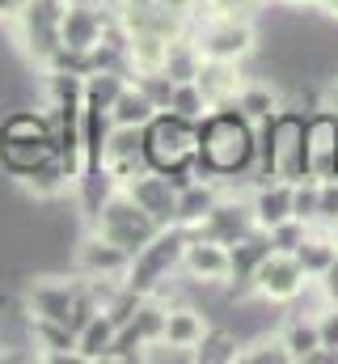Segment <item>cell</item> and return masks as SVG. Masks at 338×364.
<instances>
[{
    "instance_id": "cell-2",
    "label": "cell",
    "mask_w": 338,
    "mask_h": 364,
    "mask_svg": "<svg viewBox=\"0 0 338 364\" xmlns=\"http://www.w3.org/2000/svg\"><path fill=\"white\" fill-rule=\"evenodd\" d=\"M195 144H199V119H186L178 110H157L144 123V166L165 174L178 191L195 182Z\"/></svg>"
},
{
    "instance_id": "cell-39",
    "label": "cell",
    "mask_w": 338,
    "mask_h": 364,
    "mask_svg": "<svg viewBox=\"0 0 338 364\" xmlns=\"http://www.w3.org/2000/svg\"><path fill=\"white\" fill-rule=\"evenodd\" d=\"M322 4H326V13H330V17L338 21V0H322Z\"/></svg>"
},
{
    "instance_id": "cell-17",
    "label": "cell",
    "mask_w": 338,
    "mask_h": 364,
    "mask_svg": "<svg viewBox=\"0 0 338 364\" xmlns=\"http://www.w3.org/2000/svg\"><path fill=\"white\" fill-rule=\"evenodd\" d=\"M220 195H224V182H212V178L186 182V186L178 191L173 225H182V229H199V225H203V216L216 208V199H220Z\"/></svg>"
},
{
    "instance_id": "cell-8",
    "label": "cell",
    "mask_w": 338,
    "mask_h": 364,
    "mask_svg": "<svg viewBox=\"0 0 338 364\" xmlns=\"http://www.w3.org/2000/svg\"><path fill=\"white\" fill-rule=\"evenodd\" d=\"M190 38L203 60H224V64H241L258 51V26L250 21V13H229V9L199 21Z\"/></svg>"
},
{
    "instance_id": "cell-30",
    "label": "cell",
    "mask_w": 338,
    "mask_h": 364,
    "mask_svg": "<svg viewBox=\"0 0 338 364\" xmlns=\"http://www.w3.org/2000/svg\"><path fill=\"white\" fill-rule=\"evenodd\" d=\"M169 110H178V114H186V119H203L212 106H207V97H203V90H199L195 81H178V85H173V97H169Z\"/></svg>"
},
{
    "instance_id": "cell-40",
    "label": "cell",
    "mask_w": 338,
    "mask_h": 364,
    "mask_svg": "<svg viewBox=\"0 0 338 364\" xmlns=\"http://www.w3.org/2000/svg\"><path fill=\"white\" fill-rule=\"evenodd\" d=\"M326 229H330V237H334V246H338V220L334 225H326Z\"/></svg>"
},
{
    "instance_id": "cell-1",
    "label": "cell",
    "mask_w": 338,
    "mask_h": 364,
    "mask_svg": "<svg viewBox=\"0 0 338 364\" xmlns=\"http://www.w3.org/2000/svg\"><path fill=\"white\" fill-rule=\"evenodd\" d=\"M195 174L212 182H258V123H250L233 102L212 106L199 119V144H195Z\"/></svg>"
},
{
    "instance_id": "cell-7",
    "label": "cell",
    "mask_w": 338,
    "mask_h": 364,
    "mask_svg": "<svg viewBox=\"0 0 338 364\" xmlns=\"http://www.w3.org/2000/svg\"><path fill=\"white\" fill-rule=\"evenodd\" d=\"M64 9L68 0H26L21 13L13 17V30H17V43H21V55L38 68H47L64 38H60V26H64Z\"/></svg>"
},
{
    "instance_id": "cell-10",
    "label": "cell",
    "mask_w": 338,
    "mask_h": 364,
    "mask_svg": "<svg viewBox=\"0 0 338 364\" xmlns=\"http://www.w3.org/2000/svg\"><path fill=\"white\" fill-rule=\"evenodd\" d=\"M305 170L317 182L338 178V114L326 106L305 114Z\"/></svg>"
},
{
    "instance_id": "cell-29",
    "label": "cell",
    "mask_w": 338,
    "mask_h": 364,
    "mask_svg": "<svg viewBox=\"0 0 338 364\" xmlns=\"http://www.w3.org/2000/svg\"><path fill=\"white\" fill-rule=\"evenodd\" d=\"M317 203H322V182L317 178L292 182V216H300L305 225H317Z\"/></svg>"
},
{
    "instance_id": "cell-36",
    "label": "cell",
    "mask_w": 338,
    "mask_h": 364,
    "mask_svg": "<svg viewBox=\"0 0 338 364\" xmlns=\"http://www.w3.org/2000/svg\"><path fill=\"white\" fill-rule=\"evenodd\" d=\"M322 106H326V110H334V114H338V77H334V81H326V85H322Z\"/></svg>"
},
{
    "instance_id": "cell-4",
    "label": "cell",
    "mask_w": 338,
    "mask_h": 364,
    "mask_svg": "<svg viewBox=\"0 0 338 364\" xmlns=\"http://www.w3.org/2000/svg\"><path fill=\"white\" fill-rule=\"evenodd\" d=\"M51 153H55V136H51V114L47 110L17 106L0 119V170L9 178L30 174Z\"/></svg>"
},
{
    "instance_id": "cell-13",
    "label": "cell",
    "mask_w": 338,
    "mask_h": 364,
    "mask_svg": "<svg viewBox=\"0 0 338 364\" xmlns=\"http://www.w3.org/2000/svg\"><path fill=\"white\" fill-rule=\"evenodd\" d=\"M72 267H77V275H102V279H123V275H127V267H131V255H127L123 246L106 242L102 233L84 229V237L77 242V250H72Z\"/></svg>"
},
{
    "instance_id": "cell-38",
    "label": "cell",
    "mask_w": 338,
    "mask_h": 364,
    "mask_svg": "<svg viewBox=\"0 0 338 364\" xmlns=\"http://www.w3.org/2000/svg\"><path fill=\"white\" fill-rule=\"evenodd\" d=\"M21 4H26V0H0V21H13V17L21 13Z\"/></svg>"
},
{
    "instance_id": "cell-15",
    "label": "cell",
    "mask_w": 338,
    "mask_h": 364,
    "mask_svg": "<svg viewBox=\"0 0 338 364\" xmlns=\"http://www.w3.org/2000/svg\"><path fill=\"white\" fill-rule=\"evenodd\" d=\"M123 191L136 199V208H144L161 229L173 225V208H178V186L165 178V174H157V170H140L136 178L123 182Z\"/></svg>"
},
{
    "instance_id": "cell-6",
    "label": "cell",
    "mask_w": 338,
    "mask_h": 364,
    "mask_svg": "<svg viewBox=\"0 0 338 364\" xmlns=\"http://www.w3.org/2000/svg\"><path fill=\"white\" fill-rule=\"evenodd\" d=\"M186 237H190V229H182V225H165L136 259H131V267L123 275V284L131 288V292H140V296H153L161 284H169L173 275L182 272V250H186Z\"/></svg>"
},
{
    "instance_id": "cell-31",
    "label": "cell",
    "mask_w": 338,
    "mask_h": 364,
    "mask_svg": "<svg viewBox=\"0 0 338 364\" xmlns=\"http://www.w3.org/2000/svg\"><path fill=\"white\" fill-rule=\"evenodd\" d=\"M131 81H136L140 90L153 97V106H157V110H169V97H173V85H178V81L169 77L165 68H153V73H131Z\"/></svg>"
},
{
    "instance_id": "cell-34",
    "label": "cell",
    "mask_w": 338,
    "mask_h": 364,
    "mask_svg": "<svg viewBox=\"0 0 338 364\" xmlns=\"http://www.w3.org/2000/svg\"><path fill=\"white\" fill-rule=\"evenodd\" d=\"M338 220V178L322 182V203H317V225H334Z\"/></svg>"
},
{
    "instance_id": "cell-26",
    "label": "cell",
    "mask_w": 338,
    "mask_h": 364,
    "mask_svg": "<svg viewBox=\"0 0 338 364\" xmlns=\"http://www.w3.org/2000/svg\"><path fill=\"white\" fill-rule=\"evenodd\" d=\"M127 81H131V73H119V68H93V73L81 81L84 106H102V110H110L114 97L127 90Z\"/></svg>"
},
{
    "instance_id": "cell-20",
    "label": "cell",
    "mask_w": 338,
    "mask_h": 364,
    "mask_svg": "<svg viewBox=\"0 0 338 364\" xmlns=\"http://www.w3.org/2000/svg\"><path fill=\"white\" fill-rule=\"evenodd\" d=\"M21 186L34 195V199H60V195H68V186H77V178L68 174V166L60 161V153H51L47 161H38L30 174H21Z\"/></svg>"
},
{
    "instance_id": "cell-25",
    "label": "cell",
    "mask_w": 338,
    "mask_h": 364,
    "mask_svg": "<svg viewBox=\"0 0 338 364\" xmlns=\"http://www.w3.org/2000/svg\"><path fill=\"white\" fill-rule=\"evenodd\" d=\"M279 339H283V348H288L292 364H305L317 348H322L317 318H313V314H296V318H288V322H283V331H279Z\"/></svg>"
},
{
    "instance_id": "cell-11",
    "label": "cell",
    "mask_w": 338,
    "mask_h": 364,
    "mask_svg": "<svg viewBox=\"0 0 338 364\" xmlns=\"http://www.w3.org/2000/svg\"><path fill=\"white\" fill-rule=\"evenodd\" d=\"M182 275L190 284H199V288H224V279H229V246L190 233L186 250H182Z\"/></svg>"
},
{
    "instance_id": "cell-32",
    "label": "cell",
    "mask_w": 338,
    "mask_h": 364,
    "mask_svg": "<svg viewBox=\"0 0 338 364\" xmlns=\"http://www.w3.org/2000/svg\"><path fill=\"white\" fill-rule=\"evenodd\" d=\"M266 233H271V246H275V250H288V255H292V250H296V246L305 242V233H309V225H305L300 216H288V220H279V225H271Z\"/></svg>"
},
{
    "instance_id": "cell-27",
    "label": "cell",
    "mask_w": 338,
    "mask_h": 364,
    "mask_svg": "<svg viewBox=\"0 0 338 364\" xmlns=\"http://www.w3.org/2000/svg\"><path fill=\"white\" fill-rule=\"evenodd\" d=\"M153 114H157L153 97L140 90L136 81H127V90L119 93V97H114V106H110V123H123V127H144Z\"/></svg>"
},
{
    "instance_id": "cell-3",
    "label": "cell",
    "mask_w": 338,
    "mask_h": 364,
    "mask_svg": "<svg viewBox=\"0 0 338 364\" xmlns=\"http://www.w3.org/2000/svg\"><path fill=\"white\" fill-rule=\"evenodd\" d=\"M258 178H309V170H305V110L279 106L266 123H258Z\"/></svg>"
},
{
    "instance_id": "cell-18",
    "label": "cell",
    "mask_w": 338,
    "mask_h": 364,
    "mask_svg": "<svg viewBox=\"0 0 338 364\" xmlns=\"http://www.w3.org/2000/svg\"><path fill=\"white\" fill-rule=\"evenodd\" d=\"M195 85L203 90L207 106H229V102L237 97V90L246 85V77H241V64L203 60V64H199V77H195Z\"/></svg>"
},
{
    "instance_id": "cell-14",
    "label": "cell",
    "mask_w": 338,
    "mask_h": 364,
    "mask_svg": "<svg viewBox=\"0 0 338 364\" xmlns=\"http://www.w3.org/2000/svg\"><path fill=\"white\" fill-rule=\"evenodd\" d=\"M250 229H254L250 199L220 195V199H216V208L203 216V225H199V229H190V233H199V237H212V242H220V246H233V242H237V237H246Z\"/></svg>"
},
{
    "instance_id": "cell-22",
    "label": "cell",
    "mask_w": 338,
    "mask_h": 364,
    "mask_svg": "<svg viewBox=\"0 0 338 364\" xmlns=\"http://www.w3.org/2000/svg\"><path fill=\"white\" fill-rule=\"evenodd\" d=\"M241 348H246V339H241L237 331L207 322V331H203V339L195 343L190 356L199 364H241Z\"/></svg>"
},
{
    "instance_id": "cell-37",
    "label": "cell",
    "mask_w": 338,
    "mask_h": 364,
    "mask_svg": "<svg viewBox=\"0 0 338 364\" xmlns=\"http://www.w3.org/2000/svg\"><path fill=\"white\" fill-rule=\"evenodd\" d=\"M271 4H283V9H292V13H305V9H317L322 0H271Z\"/></svg>"
},
{
    "instance_id": "cell-16",
    "label": "cell",
    "mask_w": 338,
    "mask_h": 364,
    "mask_svg": "<svg viewBox=\"0 0 338 364\" xmlns=\"http://www.w3.org/2000/svg\"><path fill=\"white\" fill-rule=\"evenodd\" d=\"M250 212L258 229H271L292 216V182L283 178H258L250 191Z\"/></svg>"
},
{
    "instance_id": "cell-33",
    "label": "cell",
    "mask_w": 338,
    "mask_h": 364,
    "mask_svg": "<svg viewBox=\"0 0 338 364\" xmlns=\"http://www.w3.org/2000/svg\"><path fill=\"white\" fill-rule=\"evenodd\" d=\"M313 318H317V335H322V348H338V305H322Z\"/></svg>"
},
{
    "instance_id": "cell-24",
    "label": "cell",
    "mask_w": 338,
    "mask_h": 364,
    "mask_svg": "<svg viewBox=\"0 0 338 364\" xmlns=\"http://www.w3.org/2000/svg\"><path fill=\"white\" fill-rule=\"evenodd\" d=\"M233 106H237L250 123H266V119L283 106V93H279V85H271V81H246V85L237 90V97H233Z\"/></svg>"
},
{
    "instance_id": "cell-9",
    "label": "cell",
    "mask_w": 338,
    "mask_h": 364,
    "mask_svg": "<svg viewBox=\"0 0 338 364\" xmlns=\"http://www.w3.org/2000/svg\"><path fill=\"white\" fill-rule=\"evenodd\" d=\"M309 275L305 267L296 263V255H288V250H271L262 263H258V272H254V296L262 301V305H292L300 292H309Z\"/></svg>"
},
{
    "instance_id": "cell-35",
    "label": "cell",
    "mask_w": 338,
    "mask_h": 364,
    "mask_svg": "<svg viewBox=\"0 0 338 364\" xmlns=\"http://www.w3.org/2000/svg\"><path fill=\"white\" fill-rule=\"evenodd\" d=\"M317 288H322V296H326V305H338V259L330 263V272L317 279Z\"/></svg>"
},
{
    "instance_id": "cell-21",
    "label": "cell",
    "mask_w": 338,
    "mask_h": 364,
    "mask_svg": "<svg viewBox=\"0 0 338 364\" xmlns=\"http://www.w3.org/2000/svg\"><path fill=\"white\" fill-rule=\"evenodd\" d=\"M292 255H296V263L305 267L309 279H322V275L330 272V263L338 259V246H334V237H330V229H326V225H309L305 242H300Z\"/></svg>"
},
{
    "instance_id": "cell-5",
    "label": "cell",
    "mask_w": 338,
    "mask_h": 364,
    "mask_svg": "<svg viewBox=\"0 0 338 364\" xmlns=\"http://www.w3.org/2000/svg\"><path fill=\"white\" fill-rule=\"evenodd\" d=\"M84 229H93V233H102L106 242H114V246H123L131 259L161 233V225L144 212V208H136V199L119 186L89 220H84Z\"/></svg>"
},
{
    "instance_id": "cell-28",
    "label": "cell",
    "mask_w": 338,
    "mask_h": 364,
    "mask_svg": "<svg viewBox=\"0 0 338 364\" xmlns=\"http://www.w3.org/2000/svg\"><path fill=\"white\" fill-rule=\"evenodd\" d=\"M241 364H292V356H288V348H283L279 335H266V331H262V335L246 339Z\"/></svg>"
},
{
    "instance_id": "cell-23",
    "label": "cell",
    "mask_w": 338,
    "mask_h": 364,
    "mask_svg": "<svg viewBox=\"0 0 338 364\" xmlns=\"http://www.w3.org/2000/svg\"><path fill=\"white\" fill-rule=\"evenodd\" d=\"M114 331H119V326L110 322V314L97 309L81 331H77V356H81L84 364H102L106 352H110V343H114Z\"/></svg>"
},
{
    "instance_id": "cell-19",
    "label": "cell",
    "mask_w": 338,
    "mask_h": 364,
    "mask_svg": "<svg viewBox=\"0 0 338 364\" xmlns=\"http://www.w3.org/2000/svg\"><path fill=\"white\" fill-rule=\"evenodd\" d=\"M203 331H207V318L190 305V301H178V305H165V331H161V339H165L169 348H182V352H195V343L203 339ZM195 360V356H190Z\"/></svg>"
},
{
    "instance_id": "cell-12",
    "label": "cell",
    "mask_w": 338,
    "mask_h": 364,
    "mask_svg": "<svg viewBox=\"0 0 338 364\" xmlns=\"http://www.w3.org/2000/svg\"><path fill=\"white\" fill-rule=\"evenodd\" d=\"M81 296V279H55V275H38L26 288V314L30 318H47V322H64Z\"/></svg>"
}]
</instances>
